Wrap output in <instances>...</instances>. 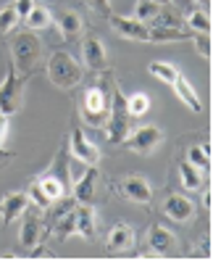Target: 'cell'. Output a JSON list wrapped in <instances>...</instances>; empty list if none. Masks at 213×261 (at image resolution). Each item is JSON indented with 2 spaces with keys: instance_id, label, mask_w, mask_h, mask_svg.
Wrapping results in <instances>:
<instances>
[{
  "instance_id": "cell-14",
  "label": "cell",
  "mask_w": 213,
  "mask_h": 261,
  "mask_svg": "<svg viewBox=\"0 0 213 261\" xmlns=\"http://www.w3.org/2000/svg\"><path fill=\"white\" fill-rule=\"evenodd\" d=\"M74 201L79 203H93L95 201V190H98V166H87L82 169V174L74 179Z\"/></svg>"
},
{
  "instance_id": "cell-34",
  "label": "cell",
  "mask_w": 213,
  "mask_h": 261,
  "mask_svg": "<svg viewBox=\"0 0 213 261\" xmlns=\"http://www.w3.org/2000/svg\"><path fill=\"white\" fill-rule=\"evenodd\" d=\"M37 3V0H13V8H16V13H19V19H24L29 11H32V6Z\"/></svg>"
},
{
  "instance_id": "cell-40",
  "label": "cell",
  "mask_w": 213,
  "mask_h": 261,
  "mask_svg": "<svg viewBox=\"0 0 213 261\" xmlns=\"http://www.w3.org/2000/svg\"><path fill=\"white\" fill-rule=\"evenodd\" d=\"M13 159V153L11 150H3V148H0V166H3V164H8Z\"/></svg>"
},
{
  "instance_id": "cell-1",
  "label": "cell",
  "mask_w": 213,
  "mask_h": 261,
  "mask_svg": "<svg viewBox=\"0 0 213 261\" xmlns=\"http://www.w3.org/2000/svg\"><path fill=\"white\" fill-rule=\"evenodd\" d=\"M111 98H113V82L111 85H89L84 90V95L79 100V114H82V121L87 127H103L108 121V114H111Z\"/></svg>"
},
{
  "instance_id": "cell-23",
  "label": "cell",
  "mask_w": 213,
  "mask_h": 261,
  "mask_svg": "<svg viewBox=\"0 0 213 261\" xmlns=\"http://www.w3.org/2000/svg\"><path fill=\"white\" fill-rule=\"evenodd\" d=\"M74 227H77V214H74V208L64 211V214H58L55 222H53V235L58 240H66L74 235Z\"/></svg>"
},
{
  "instance_id": "cell-38",
  "label": "cell",
  "mask_w": 213,
  "mask_h": 261,
  "mask_svg": "<svg viewBox=\"0 0 213 261\" xmlns=\"http://www.w3.org/2000/svg\"><path fill=\"white\" fill-rule=\"evenodd\" d=\"M203 190V206L210 211L213 208V193H210V188H200Z\"/></svg>"
},
{
  "instance_id": "cell-19",
  "label": "cell",
  "mask_w": 213,
  "mask_h": 261,
  "mask_svg": "<svg viewBox=\"0 0 213 261\" xmlns=\"http://www.w3.org/2000/svg\"><path fill=\"white\" fill-rule=\"evenodd\" d=\"M171 87H174V93H176V98L187 106L190 111H195V114H200L203 111V103H200V95L195 93V87L190 85V80H185V76H176V80L171 82Z\"/></svg>"
},
{
  "instance_id": "cell-12",
  "label": "cell",
  "mask_w": 213,
  "mask_h": 261,
  "mask_svg": "<svg viewBox=\"0 0 213 261\" xmlns=\"http://www.w3.org/2000/svg\"><path fill=\"white\" fill-rule=\"evenodd\" d=\"M163 214L169 219L185 224V222H190L195 217V203L190 201L187 195H181V193H169L166 201H163Z\"/></svg>"
},
{
  "instance_id": "cell-39",
  "label": "cell",
  "mask_w": 213,
  "mask_h": 261,
  "mask_svg": "<svg viewBox=\"0 0 213 261\" xmlns=\"http://www.w3.org/2000/svg\"><path fill=\"white\" fill-rule=\"evenodd\" d=\"M32 258H50V253L48 251H45V245H35V253H32Z\"/></svg>"
},
{
  "instance_id": "cell-27",
  "label": "cell",
  "mask_w": 213,
  "mask_h": 261,
  "mask_svg": "<svg viewBox=\"0 0 213 261\" xmlns=\"http://www.w3.org/2000/svg\"><path fill=\"white\" fill-rule=\"evenodd\" d=\"M127 111H129V119H140L150 111V95L147 93H132L127 98Z\"/></svg>"
},
{
  "instance_id": "cell-16",
  "label": "cell",
  "mask_w": 213,
  "mask_h": 261,
  "mask_svg": "<svg viewBox=\"0 0 213 261\" xmlns=\"http://www.w3.org/2000/svg\"><path fill=\"white\" fill-rule=\"evenodd\" d=\"M53 24L58 27V32L64 35L66 40H74V37L82 35V19H79V13L71 11V8L55 11V13H53Z\"/></svg>"
},
{
  "instance_id": "cell-32",
  "label": "cell",
  "mask_w": 213,
  "mask_h": 261,
  "mask_svg": "<svg viewBox=\"0 0 213 261\" xmlns=\"http://www.w3.org/2000/svg\"><path fill=\"white\" fill-rule=\"evenodd\" d=\"M190 40H192V45H195V53L200 56L203 61H210V56H213V48H210V37L197 32V35H192Z\"/></svg>"
},
{
  "instance_id": "cell-28",
  "label": "cell",
  "mask_w": 213,
  "mask_h": 261,
  "mask_svg": "<svg viewBox=\"0 0 213 261\" xmlns=\"http://www.w3.org/2000/svg\"><path fill=\"white\" fill-rule=\"evenodd\" d=\"M19 13H16V8H13V3H8V6H3L0 8V35H11L13 29L19 27Z\"/></svg>"
},
{
  "instance_id": "cell-22",
  "label": "cell",
  "mask_w": 213,
  "mask_h": 261,
  "mask_svg": "<svg viewBox=\"0 0 213 261\" xmlns=\"http://www.w3.org/2000/svg\"><path fill=\"white\" fill-rule=\"evenodd\" d=\"M37 182H40V188L45 190V195H48L53 203H58L60 198H66V190H69V185H66V182L60 179V177H55L53 172H50V174H45V177H40Z\"/></svg>"
},
{
  "instance_id": "cell-24",
  "label": "cell",
  "mask_w": 213,
  "mask_h": 261,
  "mask_svg": "<svg viewBox=\"0 0 213 261\" xmlns=\"http://www.w3.org/2000/svg\"><path fill=\"white\" fill-rule=\"evenodd\" d=\"M179 179H181V188H187V190H200L203 188V172L197 166H192L190 161L179 164Z\"/></svg>"
},
{
  "instance_id": "cell-42",
  "label": "cell",
  "mask_w": 213,
  "mask_h": 261,
  "mask_svg": "<svg viewBox=\"0 0 213 261\" xmlns=\"http://www.w3.org/2000/svg\"><path fill=\"white\" fill-rule=\"evenodd\" d=\"M153 3H158V6H169V0H153Z\"/></svg>"
},
{
  "instance_id": "cell-37",
  "label": "cell",
  "mask_w": 213,
  "mask_h": 261,
  "mask_svg": "<svg viewBox=\"0 0 213 261\" xmlns=\"http://www.w3.org/2000/svg\"><path fill=\"white\" fill-rule=\"evenodd\" d=\"M169 3H171L179 13H187L190 8H195V0H169Z\"/></svg>"
},
{
  "instance_id": "cell-21",
  "label": "cell",
  "mask_w": 213,
  "mask_h": 261,
  "mask_svg": "<svg viewBox=\"0 0 213 261\" xmlns=\"http://www.w3.org/2000/svg\"><path fill=\"white\" fill-rule=\"evenodd\" d=\"M150 29V40L147 42H179V40H190L192 35H187L179 27H166V24H153Z\"/></svg>"
},
{
  "instance_id": "cell-30",
  "label": "cell",
  "mask_w": 213,
  "mask_h": 261,
  "mask_svg": "<svg viewBox=\"0 0 213 261\" xmlns=\"http://www.w3.org/2000/svg\"><path fill=\"white\" fill-rule=\"evenodd\" d=\"M26 198H29V203H32L35 208H50V206H53V201H50L48 195H45V190L40 188V182H37V179L32 182V185H29Z\"/></svg>"
},
{
  "instance_id": "cell-36",
  "label": "cell",
  "mask_w": 213,
  "mask_h": 261,
  "mask_svg": "<svg viewBox=\"0 0 213 261\" xmlns=\"http://www.w3.org/2000/svg\"><path fill=\"white\" fill-rule=\"evenodd\" d=\"M87 3H89V6H93L95 11H100V13H105V16H108V13L113 11V8H111V0H87Z\"/></svg>"
},
{
  "instance_id": "cell-4",
  "label": "cell",
  "mask_w": 213,
  "mask_h": 261,
  "mask_svg": "<svg viewBox=\"0 0 213 261\" xmlns=\"http://www.w3.org/2000/svg\"><path fill=\"white\" fill-rule=\"evenodd\" d=\"M129 135V111H127V95L121 93V87L113 82V98H111V114L105 121V140L111 145L124 143Z\"/></svg>"
},
{
  "instance_id": "cell-35",
  "label": "cell",
  "mask_w": 213,
  "mask_h": 261,
  "mask_svg": "<svg viewBox=\"0 0 213 261\" xmlns=\"http://www.w3.org/2000/svg\"><path fill=\"white\" fill-rule=\"evenodd\" d=\"M11 116H6V114H0V148L6 145V140H8V129H11V121H8Z\"/></svg>"
},
{
  "instance_id": "cell-17",
  "label": "cell",
  "mask_w": 213,
  "mask_h": 261,
  "mask_svg": "<svg viewBox=\"0 0 213 261\" xmlns=\"http://www.w3.org/2000/svg\"><path fill=\"white\" fill-rule=\"evenodd\" d=\"M134 248V229L127 222H116L108 232V251L113 253H124Z\"/></svg>"
},
{
  "instance_id": "cell-2",
  "label": "cell",
  "mask_w": 213,
  "mask_h": 261,
  "mask_svg": "<svg viewBox=\"0 0 213 261\" xmlns=\"http://www.w3.org/2000/svg\"><path fill=\"white\" fill-rule=\"evenodd\" d=\"M11 64L16 66V71H21V76L26 80L29 74H35L42 64V42L37 40L35 32H16L11 37Z\"/></svg>"
},
{
  "instance_id": "cell-13",
  "label": "cell",
  "mask_w": 213,
  "mask_h": 261,
  "mask_svg": "<svg viewBox=\"0 0 213 261\" xmlns=\"http://www.w3.org/2000/svg\"><path fill=\"white\" fill-rule=\"evenodd\" d=\"M29 206V198L26 193H6L3 198H0V222H3L6 227H11L13 222H19V217L24 214V208Z\"/></svg>"
},
{
  "instance_id": "cell-11",
  "label": "cell",
  "mask_w": 213,
  "mask_h": 261,
  "mask_svg": "<svg viewBox=\"0 0 213 261\" xmlns=\"http://www.w3.org/2000/svg\"><path fill=\"white\" fill-rule=\"evenodd\" d=\"M118 188H121V195H124L127 201H132V203L147 206L150 201H153V188H150V182L145 177H137V174L124 177Z\"/></svg>"
},
{
  "instance_id": "cell-5",
  "label": "cell",
  "mask_w": 213,
  "mask_h": 261,
  "mask_svg": "<svg viewBox=\"0 0 213 261\" xmlns=\"http://www.w3.org/2000/svg\"><path fill=\"white\" fill-rule=\"evenodd\" d=\"M24 103V76L16 71V66L8 64L6 76L0 82V114L13 116Z\"/></svg>"
},
{
  "instance_id": "cell-10",
  "label": "cell",
  "mask_w": 213,
  "mask_h": 261,
  "mask_svg": "<svg viewBox=\"0 0 213 261\" xmlns=\"http://www.w3.org/2000/svg\"><path fill=\"white\" fill-rule=\"evenodd\" d=\"M82 61H84V69H89V71H105L108 69V50H105V45L95 35L84 37V42H82Z\"/></svg>"
},
{
  "instance_id": "cell-8",
  "label": "cell",
  "mask_w": 213,
  "mask_h": 261,
  "mask_svg": "<svg viewBox=\"0 0 213 261\" xmlns=\"http://www.w3.org/2000/svg\"><path fill=\"white\" fill-rule=\"evenodd\" d=\"M69 148H71V156L77 159L79 164H84V166H98V164H100V150H98V145L89 140V137H84V132H82L79 127L71 129Z\"/></svg>"
},
{
  "instance_id": "cell-31",
  "label": "cell",
  "mask_w": 213,
  "mask_h": 261,
  "mask_svg": "<svg viewBox=\"0 0 213 261\" xmlns=\"http://www.w3.org/2000/svg\"><path fill=\"white\" fill-rule=\"evenodd\" d=\"M158 11H161V6L158 3H153V0H137V6H134V13L132 16L134 19H140V21H150V19H156L158 16Z\"/></svg>"
},
{
  "instance_id": "cell-7",
  "label": "cell",
  "mask_w": 213,
  "mask_h": 261,
  "mask_svg": "<svg viewBox=\"0 0 213 261\" xmlns=\"http://www.w3.org/2000/svg\"><path fill=\"white\" fill-rule=\"evenodd\" d=\"M108 19H111V27H113L116 35L134 40V42H147L150 40V29H147L145 21L134 19V16H121V13H113V11L108 13Z\"/></svg>"
},
{
  "instance_id": "cell-18",
  "label": "cell",
  "mask_w": 213,
  "mask_h": 261,
  "mask_svg": "<svg viewBox=\"0 0 213 261\" xmlns=\"http://www.w3.org/2000/svg\"><path fill=\"white\" fill-rule=\"evenodd\" d=\"M74 214H77V227H74V235H79L84 240H93L95 238V229H98V217H95L93 203H82V208H74Z\"/></svg>"
},
{
  "instance_id": "cell-25",
  "label": "cell",
  "mask_w": 213,
  "mask_h": 261,
  "mask_svg": "<svg viewBox=\"0 0 213 261\" xmlns=\"http://www.w3.org/2000/svg\"><path fill=\"white\" fill-rule=\"evenodd\" d=\"M185 21H187L190 29H197L200 35H210V16H208L205 8H197V6L190 8L185 13Z\"/></svg>"
},
{
  "instance_id": "cell-29",
  "label": "cell",
  "mask_w": 213,
  "mask_h": 261,
  "mask_svg": "<svg viewBox=\"0 0 213 261\" xmlns=\"http://www.w3.org/2000/svg\"><path fill=\"white\" fill-rule=\"evenodd\" d=\"M187 161H190L192 166H197L200 172H208V169H210V150H205L203 145H190Z\"/></svg>"
},
{
  "instance_id": "cell-33",
  "label": "cell",
  "mask_w": 213,
  "mask_h": 261,
  "mask_svg": "<svg viewBox=\"0 0 213 261\" xmlns=\"http://www.w3.org/2000/svg\"><path fill=\"white\" fill-rule=\"evenodd\" d=\"M195 251H197L195 256H200V258H210V256H213V243H210V235H203Z\"/></svg>"
},
{
  "instance_id": "cell-20",
  "label": "cell",
  "mask_w": 213,
  "mask_h": 261,
  "mask_svg": "<svg viewBox=\"0 0 213 261\" xmlns=\"http://www.w3.org/2000/svg\"><path fill=\"white\" fill-rule=\"evenodd\" d=\"M21 21H24V27L29 29V32H42V29H48L53 24V11L48 6H42V3H35L32 11H29Z\"/></svg>"
},
{
  "instance_id": "cell-3",
  "label": "cell",
  "mask_w": 213,
  "mask_h": 261,
  "mask_svg": "<svg viewBox=\"0 0 213 261\" xmlns=\"http://www.w3.org/2000/svg\"><path fill=\"white\" fill-rule=\"evenodd\" d=\"M82 64L66 50H53L48 58V80L58 90H74L82 82Z\"/></svg>"
},
{
  "instance_id": "cell-41",
  "label": "cell",
  "mask_w": 213,
  "mask_h": 261,
  "mask_svg": "<svg viewBox=\"0 0 213 261\" xmlns=\"http://www.w3.org/2000/svg\"><path fill=\"white\" fill-rule=\"evenodd\" d=\"M195 3L200 6V8H208V6H210V0H195Z\"/></svg>"
},
{
  "instance_id": "cell-6",
  "label": "cell",
  "mask_w": 213,
  "mask_h": 261,
  "mask_svg": "<svg viewBox=\"0 0 213 261\" xmlns=\"http://www.w3.org/2000/svg\"><path fill=\"white\" fill-rule=\"evenodd\" d=\"M124 143L134 153H153L163 143V129L156 127V124H142V127H137L132 135H127Z\"/></svg>"
},
{
  "instance_id": "cell-9",
  "label": "cell",
  "mask_w": 213,
  "mask_h": 261,
  "mask_svg": "<svg viewBox=\"0 0 213 261\" xmlns=\"http://www.w3.org/2000/svg\"><path fill=\"white\" fill-rule=\"evenodd\" d=\"M19 219H21V229H19L21 245H24V248H35V245L45 238V235H42V217L35 211V206L29 203Z\"/></svg>"
},
{
  "instance_id": "cell-15",
  "label": "cell",
  "mask_w": 213,
  "mask_h": 261,
  "mask_svg": "<svg viewBox=\"0 0 213 261\" xmlns=\"http://www.w3.org/2000/svg\"><path fill=\"white\" fill-rule=\"evenodd\" d=\"M147 245H150V251H156L158 256H169L176 248V235L171 229H166L163 224H153L147 232Z\"/></svg>"
},
{
  "instance_id": "cell-26",
  "label": "cell",
  "mask_w": 213,
  "mask_h": 261,
  "mask_svg": "<svg viewBox=\"0 0 213 261\" xmlns=\"http://www.w3.org/2000/svg\"><path fill=\"white\" fill-rule=\"evenodd\" d=\"M147 74H150V76H156L158 82L171 85L176 76H179V69H176L174 64H169V61H153V64L147 66Z\"/></svg>"
}]
</instances>
